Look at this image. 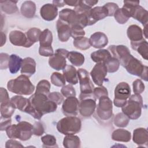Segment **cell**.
Wrapping results in <instances>:
<instances>
[{
  "label": "cell",
  "instance_id": "31",
  "mask_svg": "<svg viewBox=\"0 0 148 148\" xmlns=\"http://www.w3.org/2000/svg\"><path fill=\"white\" fill-rule=\"evenodd\" d=\"M131 46L133 50L139 53L144 59L147 60L148 43L145 39H143L141 41L136 43H131Z\"/></svg>",
  "mask_w": 148,
  "mask_h": 148
},
{
  "label": "cell",
  "instance_id": "3",
  "mask_svg": "<svg viewBox=\"0 0 148 148\" xmlns=\"http://www.w3.org/2000/svg\"><path fill=\"white\" fill-rule=\"evenodd\" d=\"M33 125L31 123L22 121L17 124H12L7 128L6 132L10 139H19L25 141L29 139L33 134Z\"/></svg>",
  "mask_w": 148,
  "mask_h": 148
},
{
  "label": "cell",
  "instance_id": "29",
  "mask_svg": "<svg viewBox=\"0 0 148 148\" xmlns=\"http://www.w3.org/2000/svg\"><path fill=\"white\" fill-rule=\"evenodd\" d=\"M112 139L114 141L128 142L131 139V134L127 130L117 129L112 132Z\"/></svg>",
  "mask_w": 148,
  "mask_h": 148
},
{
  "label": "cell",
  "instance_id": "48",
  "mask_svg": "<svg viewBox=\"0 0 148 148\" xmlns=\"http://www.w3.org/2000/svg\"><path fill=\"white\" fill-rule=\"evenodd\" d=\"M32 132L34 135L38 136L42 135L45 132V127L43 123L40 121L35 122L33 125Z\"/></svg>",
  "mask_w": 148,
  "mask_h": 148
},
{
  "label": "cell",
  "instance_id": "37",
  "mask_svg": "<svg viewBox=\"0 0 148 148\" xmlns=\"http://www.w3.org/2000/svg\"><path fill=\"white\" fill-rule=\"evenodd\" d=\"M41 32L42 31L40 29L35 27L31 28L25 32L28 42L31 46H32L35 43L39 41V36Z\"/></svg>",
  "mask_w": 148,
  "mask_h": 148
},
{
  "label": "cell",
  "instance_id": "51",
  "mask_svg": "<svg viewBox=\"0 0 148 148\" xmlns=\"http://www.w3.org/2000/svg\"><path fill=\"white\" fill-rule=\"evenodd\" d=\"M10 56L7 53H1L0 54V68L6 69L8 68Z\"/></svg>",
  "mask_w": 148,
  "mask_h": 148
},
{
  "label": "cell",
  "instance_id": "39",
  "mask_svg": "<svg viewBox=\"0 0 148 148\" xmlns=\"http://www.w3.org/2000/svg\"><path fill=\"white\" fill-rule=\"evenodd\" d=\"M130 122V119L123 113H119L114 117V124L118 127H126Z\"/></svg>",
  "mask_w": 148,
  "mask_h": 148
},
{
  "label": "cell",
  "instance_id": "27",
  "mask_svg": "<svg viewBox=\"0 0 148 148\" xmlns=\"http://www.w3.org/2000/svg\"><path fill=\"white\" fill-rule=\"evenodd\" d=\"M21 14L26 18H31L34 17L36 12V5L31 1L24 2L20 8Z\"/></svg>",
  "mask_w": 148,
  "mask_h": 148
},
{
  "label": "cell",
  "instance_id": "43",
  "mask_svg": "<svg viewBox=\"0 0 148 148\" xmlns=\"http://www.w3.org/2000/svg\"><path fill=\"white\" fill-rule=\"evenodd\" d=\"M50 83L47 80L39 81L36 86V93H40L47 95L50 92Z\"/></svg>",
  "mask_w": 148,
  "mask_h": 148
},
{
  "label": "cell",
  "instance_id": "32",
  "mask_svg": "<svg viewBox=\"0 0 148 148\" xmlns=\"http://www.w3.org/2000/svg\"><path fill=\"white\" fill-rule=\"evenodd\" d=\"M23 59L18 56L12 54L10 56L9 62V69L11 73H16L21 67Z\"/></svg>",
  "mask_w": 148,
  "mask_h": 148
},
{
  "label": "cell",
  "instance_id": "36",
  "mask_svg": "<svg viewBox=\"0 0 148 148\" xmlns=\"http://www.w3.org/2000/svg\"><path fill=\"white\" fill-rule=\"evenodd\" d=\"M69 61L76 66H82L84 62V57L83 54L79 52L72 51L69 52L68 55Z\"/></svg>",
  "mask_w": 148,
  "mask_h": 148
},
{
  "label": "cell",
  "instance_id": "57",
  "mask_svg": "<svg viewBox=\"0 0 148 148\" xmlns=\"http://www.w3.org/2000/svg\"><path fill=\"white\" fill-rule=\"evenodd\" d=\"M53 4L57 8H61L65 5L64 1H53Z\"/></svg>",
  "mask_w": 148,
  "mask_h": 148
},
{
  "label": "cell",
  "instance_id": "24",
  "mask_svg": "<svg viewBox=\"0 0 148 148\" xmlns=\"http://www.w3.org/2000/svg\"><path fill=\"white\" fill-rule=\"evenodd\" d=\"M36 72V62L32 58L26 57L23 60L21 73L31 77Z\"/></svg>",
  "mask_w": 148,
  "mask_h": 148
},
{
  "label": "cell",
  "instance_id": "28",
  "mask_svg": "<svg viewBox=\"0 0 148 148\" xmlns=\"http://www.w3.org/2000/svg\"><path fill=\"white\" fill-rule=\"evenodd\" d=\"M132 17L139 21L144 26L147 25L148 12L145 9L139 5L135 7L132 15Z\"/></svg>",
  "mask_w": 148,
  "mask_h": 148
},
{
  "label": "cell",
  "instance_id": "42",
  "mask_svg": "<svg viewBox=\"0 0 148 148\" xmlns=\"http://www.w3.org/2000/svg\"><path fill=\"white\" fill-rule=\"evenodd\" d=\"M51 83L57 87H62L65 84V79L59 72H53L50 77Z\"/></svg>",
  "mask_w": 148,
  "mask_h": 148
},
{
  "label": "cell",
  "instance_id": "23",
  "mask_svg": "<svg viewBox=\"0 0 148 148\" xmlns=\"http://www.w3.org/2000/svg\"><path fill=\"white\" fill-rule=\"evenodd\" d=\"M91 46L96 49L105 47L108 43V39L103 32H96L92 34L89 39Z\"/></svg>",
  "mask_w": 148,
  "mask_h": 148
},
{
  "label": "cell",
  "instance_id": "20",
  "mask_svg": "<svg viewBox=\"0 0 148 148\" xmlns=\"http://www.w3.org/2000/svg\"><path fill=\"white\" fill-rule=\"evenodd\" d=\"M56 27L58 39L62 42H67L71 36V26L58 19L57 21Z\"/></svg>",
  "mask_w": 148,
  "mask_h": 148
},
{
  "label": "cell",
  "instance_id": "12",
  "mask_svg": "<svg viewBox=\"0 0 148 148\" xmlns=\"http://www.w3.org/2000/svg\"><path fill=\"white\" fill-rule=\"evenodd\" d=\"M112 56L116 58L120 64L124 67L132 55L130 53L129 49L124 45H110L108 49Z\"/></svg>",
  "mask_w": 148,
  "mask_h": 148
},
{
  "label": "cell",
  "instance_id": "22",
  "mask_svg": "<svg viewBox=\"0 0 148 148\" xmlns=\"http://www.w3.org/2000/svg\"><path fill=\"white\" fill-rule=\"evenodd\" d=\"M132 140L139 146H147L148 132L146 128H138L134 130Z\"/></svg>",
  "mask_w": 148,
  "mask_h": 148
},
{
  "label": "cell",
  "instance_id": "47",
  "mask_svg": "<svg viewBox=\"0 0 148 148\" xmlns=\"http://www.w3.org/2000/svg\"><path fill=\"white\" fill-rule=\"evenodd\" d=\"M47 97L50 100L56 103L57 105L61 104L62 102H64L63 95L59 92L54 91L50 92L47 94Z\"/></svg>",
  "mask_w": 148,
  "mask_h": 148
},
{
  "label": "cell",
  "instance_id": "45",
  "mask_svg": "<svg viewBox=\"0 0 148 148\" xmlns=\"http://www.w3.org/2000/svg\"><path fill=\"white\" fill-rule=\"evenodd\" d=\"M71 36L73 39L80 38L84 36L86 33L83 28L79 25L76 24L71 27Z\"/></svg>",
  "mask_w": 148,
  "mask_h": 148
},
{
  "label": "cell",
  "instance_id": "50",
  "mask_svg": "<svg viewBox=\"0 0 148 148\" xmlns=\"http://www.w3.org/2000/svg\"><path fill=\"white\" fill-rule=\"evenodd\" d=\"M133 91L135 94H140L145 90V85L140 79H136L132 83Z\"/></svg>",
  "mask_w": 148,
  "mask_h": 148
},
{
  "label": "cell",
  "instance_id": "53",
  "mask_svg": "<svg viewBox=\"0 0 148 148\" xmlns=\"http://www.w3.org/2000/svg\"><path fill=\"white\" fill-rule=\"evenodd\" d=\"M24 146L21 145V143L17 141L16 140H14L13 139H11L6 141L5 144V147L6 148H10V147H23Z\"/></svg>",
  "mask_w": 148,
  "mask_h": 148
},
{
  "label": "cell",
  "instance_id": "59",
  "mask_svg": "<svg viewBox=\"0 0 148 148\" xmlns=\"http://www.w3.org/2000/svg\"><path fill=\"white\" fill-rule=\"evenodd\" d=\"M6 42V35L3 32H1V47H2Z\"/></svg>",
  "mask_w": 148,
  "mask_h": 148
},
{
  "label": "cell",
  "instance_id": "46",
  "mask_svg": "<svg viewBox=\"0 0 148 148\" xmlns=\"http://www.w3.org/2000/svg\"><path fill=\"white\" fill-rule=\"evenodd\" d=\"M61 92L62 95L66 98H68L70 97H76V91L74 87L71 84L64 85V86H62L61 90Z\"/></svg>",
  "mask_w": 148,
  "mask_h": 148
},
{
  "label": "cell",
  "instance_id": "56",
  "mask_svg": "<svg viewBox=\"0 0 148 148\" xmlns=\"http://www.w3.org/2000/svg\"><path fill=\"white\" fill-rule=\"evenodd\" d=\"M64 2L67 5L71 6H75L76 7L79 5L80 3V1H69V0H65Z\"/></svg>",
  "mask_w": 148,
  "mask_h": 148
},
{
  "label": "cell",
  "instance_id": "30",
  "mask_svg": "<svg viewBox=\"0 0 148 148\" xmlns=\"http://www.w3.org/2000/svg\"><path fill=\"white\" fill-rule=\"evenodd\" d=\"M112 56L109 51L106 49H99L91 54V58L96 63L104 62Z\"/></svg>",
  "mask_w": 148,
  "mask_h": 148
},
{
  "label": "cell",
  "instance_id": "26",
  "mask_svg": "<svg viewBox=\"0 0 148 148\" xmlns=\"http://www.w3.org/2000/svg\"><path fill=\"white\" fill-rule=\"evenodd\" d=\"M65 80L71 84L75 85L78 83L77 71L72 65H68L62 70Z\"/></svg>",
  "mask_w": 148,
  "mask_h": 148
},
{
  "label": "cell",
  "instance_id": "11",
  "mask_svg": "<svg viewBox=\"0 0 148 148\" xmlns=\"http://www.w3.org/2000/svg\"><path fill=\"white\" fill-rule=\"evenodd\" d=\"M10 101L14 103L16 108L20 111L29 114L35 119H40L38 113L31 105L29 99L21 95H15L11 98Z\"/></svg>",
  "mask_w": 148,
  "mask_h": 148
},
{
  "label": "cell",
  "instance_id": "18",
  "mask_svg": "<svg viewBox=\"0 0 148 148\" xmlns=\"http://www.w3.org/2000/svg\"><path fill=\"white\" fill-rule=\"evenodd\" d=\"M9 38L10 43L13 45L25 47H30L31 46L26 34L20 31H12L9 35Z\"/></svg>",
  "mask_w": 148,
  "mask_h": 148
},
{
  "label": "cell",
  "instance_id": "33",
  "mask_svg": "<svg viewBox=\"0 0 148 148\" xmlns=\"http://www.w3.org/2000/svg\"><path fill=\"white\" fill-rule=\"evenodd\" d=\"M17 1L7 0V1H1L0 7L1 9L4 13L8 14H12L15 13L18 10V8L16 5Z\"/></svg>",
  "mask_w": 148,
  "mask_h": 148
},
{
  "label": "cell",
  "instance_id": "6",
  "mask_svg": "<svg viewBox=\"0 0 148 148\" xmlns=\"http://www.w3.org/2000/svg\"><path fill=\"white\" fill-rule=\"evenodd\" d=\"M77 76L80 88V99L82 100L86 98H94L95 99L93 94V90L95 87L90 80L88 72L85 69L79 68L77 70Z\"/></svg>",
  "mask_w": 148,
  "mask_h": 148
},
{
  "label": "cell",
  "instance_id": "34",
  "mask_svg": "<svg viewBox=\"0 0 148 148\" xmlns=\"http://www.w3.org/2000/svg\"><path fill=\"white\" fill-rule=\"evenodd\" d=\"M16 109L14 103L10 100L1 103V114L3 118H10Z\"/></svg>",
  "mask_w": 148,
  "mask_h": 148
},
{
  "label": "cell",
  "instance_id": "10",
  "mask_svg": "<svg viewBox=\"0 0 148 148\" xmlns=\"http://www.w3.org/2000/svg\"><path fill=\"white\" fill-rule=\"evenodd\" d=\"M112 101L108 96H103L99 99L96 113L97 116L102 120H108L113 116Z\"/></svg>",
  "mask_w": 148,
  "mask_h": 148
},
{
  "label": "cell",
  "instance_id": "16",
  "mask_svg": "<svg viewBox=\"0 0 148 148\" xmlns=\"http://www.w3.org/2000/svg\"><path fill=\"white\" fill-rule=\"evenodd\" d=\"M79 108V102L76 97L66 98L62 106V113L66 116H75L77 114Z\"/></svg>",
  "mask_w": 148,
  "mask_h": 148
},
{
  "label": "cell",
  "instance_id": "52",
  "mask_svg": "<svg viewBox=\"0 0 148 148\" xmlns=\"http://www.w3.org/2000/svg\"><path fill=\"white\" fill-rule=\"evenodd\" d=\"M103 6L107 10L108 16H113L115 12L119 9L118 5L114 2H108Z\"/></svg>",
  "mask_w": 148,
  "mask_h": 148
},
{
  "label": "cell",
  "instance_id": "54",
  "mask_svg": "<svg viewBox=\"0 0 148 148\" xmlns=\"http://www.w3.org/2000/svg\"><path fill=\"white\" fill-rule=\"evenodd\" d=\"M11 118H3L1 117V131H4L11 125Z\"/></svg>",
  "mask_w": 148,
  "mask_h": 148
},
{
  "label": "cell",
  "instance_id": "19",
  "mask_svg": "<svg viewBox=\"0 0 148 148\" xmlns=\"http://www.w3.org/2000/svg\"><path fill=\"white\" fill-rule=\"evenodd\" d=\"M107 16H108V13L104 6L91 8L88 14V25L94 24L96 22L105 18Z\"/></svg>",
  "mask_w": 148,
  "mask_h": 148
},
{
  "label": "cell",
  "instance_id": "8",
  "mask_svg": "<svg viewBox=\"0 0 148 148\" xmlns=\"http://www.w3.org/2000/svg\"><path fill=\"white\" fill-rule=\"evenodd\" d=\"M124 68L129 73L139 76L146 82L147 81V66L143 65L140 61L134 57L132 56Z\"/></svg>",
  "mask_w": 148,
  "mask_h": 148
},
{
  "label": "cell",
  "instance_id": "38",
  "mask_svg": "<svg viewBox=\"0 0 148 148\" xmlns=\"http://www.w3.org/2000/svg\"><path fill=\"white\" fill-rule=\"evenodd\" d=\"M103 63L106 66L108 72L109 73H114L117 71L120 65L119 61L113 56Z\"/></svg>",
  "mask_w": 148,
  "mask_h": 148
},
{
  "label": "cell",
  "instance_id": "41",
  "mask_svg": "<svg viewBox=\"0 0 148 148\" xmlns=\"http://www.w3.org/2000/svg\"><path fill=\"white\" fill-rule=\"evenodd\" d=\"M113 16L116 21L120 24H125L130 18L128 13L123 8H119L115 12Z\"/></svg>",
  "mask_w": 148,
  "mask_h": 148
},
{
  "label": "cell",
  "instance_id": "58",
  "mask_svg": "<svg viewBox=\"0 0 148 148\" xmlns=\"http://www.w3.org/2000/svg\"><path fill=\"white\" fill-rule=\"evenodd\" d=\"M84 3L88 6L90 8H92L93 6L96 5L98 1H92V0H88V1H84Z\"/></svg>",
  "mask_w": 148,
  "mask_h": 148
},
{
  "label": "cell",
  "instance_id": "15",
  "mask_svg": "<svg viewBox=\"0 0 148 148\" xmlns=\"http://www.w3.org/2000/svg\"><path fill=\"white\" fill-rule=\"evenodd\" d=\"M107 68L104 63H97L90 72V75L94 83L99 86H102V83L107 75Z\"/></svg>",
  "mask_w": 148,
  "mask_h": 148
},
{
  "label": "cell",
  "instance_id": "7",
  "mask_svg": "<svg viewBox=\"0 0 148 148\" xmlns=\"http://www.w3.org/2000/svg\"><path fill=\"white\" fill-rule=\"evenodd\" d=\"M39 53L43 57H51L54 54V51L51 47L53 42V34L49 29H45L42 31L39 36Z\"/></svg>",
  "mask_w": 148,
  "mask_h": 148
},
{
  "label": "cell",
  "instance_id": "35",
  "mask_svg": "<svg viewBox=\"0 0 148 148\" xmlns=\"http://www.w3.org/2000/svg\"><path fill=\"white\" fill-rule=\"evenodd\" d=\"M81 142L79 136L74 135H67L63 140V146L66 148H79Z\"/></svg>",
  "mask_w": 148,
  "mask_h": 148
},
{
  "label": "cell",
  "instance_id": "49",
  "mask_svg": "<svg viewBox=\"0 0 148 148\" xmlns=\"http://www.w3.org/2000/svg\"><path fill=\"white\" fill-rule=\"evenodd\" d=\"M93 94L95 99H99L103 96H108V92L107 89L103 86L98 87H95L93 90Z\"/></svg>",
  "mask_w": 148,
  "mask_h": 148
},
{
  "label": "cell",
  "instance_id": "2",
  "mask_svg": "<svg viewBox=\"0 0 148 148\" xmlns=\"http://www.w3.org/2000/svg\"><path fill=\"white\" fill-rule=\"evenodd\" d=\"M28 77L25 75H21L14 79L10 80L7 84L8 90L18 95L32 94L35 90V86Z\"/></svg>",
  "mask_w": 148,
  "mask_h": 148
},
{
  "label": "cell",
  "instance_id": "17",
  "mask_svg": "<svg viewBox=\"0 0 148 148\" xmlns=\"http://www.w3.org/2000/svg\"><path fill=\"white\" fill-rule=\"evenodd\" d=\"M59 19L68 24L71 27L76 24L79 25V18L78 14L74 10L71 9L65 8L61 10L59 12Z\"/></svg>",
  "mask_w": 148,
  "mask_h": 148
},
{
  "label": "cell",
  "instance_id": "4",
  "mask_svg": "<svg viewBox=\"0 0 148 148\" xmlns=\"http://www.w3.org/2000/svg\"><path fill=\"white\" fill-rule=\"evenodd\" d=\"M143 106L142 96L139 94H134L129 97L126 103L121 107V110L130 119L136 120L141 115Z\"/></svg>",
  "mask_w": 148,
  "mask_h": 148
},
{
  "label": "cell",
  "instance_id": "25",
  "mask_svg": "<svg viewBox=\"0 0 148 148\" xmlns=\"http://www.w3.org/2000/svg\"><path fill=\"white\" fill-rule=\"evenodd\" d=\"M127 34L131 43H136L143 40V31L140 27L133 24L128 27L127 30Z\"/></svg>",
  "mask_w": 148,
  "mask_h": 148
},
{
  "label": "cell",
  "instance_id": "9",
  "mask_svg": "<svg viewBox=\"0 0 148 148\" xmlns=\"http://www.w3.org/2000/svg\"><path fill=\"white\" fill-rule=\"evenodd\" d=\"M131 95V88L126 82H120L115 87L114 105L117 108L123 107L127 102V99Z\"/></svg>",
  "mask_w": 148,
  "mask_h": 148
},
{
  "label": "cell",
  "instance_id": "55",
  "mask_svg": "<svg viewBox=\"0 0 148 148\" xmlns=\"http://www.w3.org/2000/svg\"><path fill=\"white\" fill-rule=\"evenodd\" d=\"M0 92H0V94H1V95H0L1 103L6 102H8L10 100L9 97L8 92L5 88H4L3 87H1Z\"/></svg>",
  "mask_w": 148,
  "mask_h": 148
},
{
  "label": "cell",
  "instance_id": "44",
  "mask_svg": "<svg viewBox=\"0 0 148 148\" xmlns=\"http://www.w3.org/2000/svg\"><path fill=\"white\" fill-rule=\"evenodd\" d=\"M43 147H57L56 138L51 135L46 134L41 138Z\"/></svg>",
  "mask_w": 148,
  "mask_h": 148
},
{
  "label": "cell",
  "instance_id": "21",
  "mask_svg": "<svg viewBox=\"0 0 148 148\" xmlns=\"http://www.w3.org/2000/svg\"><path fill=\"white\" fill-rule=\"evenodd\" d=\"M40 14L43 20L48 21H52L57 16L58 9L53 4L46 3L41 7Z\"/></svg>",
  "mask_w": 148,
  "mask_h": 148
},
{
  "label": "cell",
  "instance_id": "14",
  "mask_svg": "<svg viewBox=\"0 0 148 148\" xmlns=\"http://www.w3.org/2000/svg\"><path fill=\"white\" fill-rule=\"evenodd\" d=\"M95 101L96 99L94 98H86L80 100L79 111L83 117L88 118L92 115L96 108Z\"/></svg>",
  "mask_w": 148,
  "mask_h": 148
},
{
  "label": "cell",
  "instance_id": "5",
  "mask_svg": "<svg viewBox=\"0 0 148 148\" xmlns=\"http://www.w3.org/2000/svg\"><path fill=\"white\" fill-rule=\"evenodd\" d=\"M58 131L64 135H73L81 130L82 122L76 116H66L59 120L56 125Z\"/></svg>",
  "mask_w": 148,
  "mask_h": 148
},
{
  "label": "cell",
  "instance_id": "13",
  "mask_svg": "<svg viewBox=\"0 0 148 148\" xmlns=\"http://www.w3.org/2000/svg\"><path fill=\"white\" fill-rule=\"evenodd\" d=\"M68 53L69 51L66 49H57L55 53L49 59L50 66L57 71L63 70L66 66V58L68 57Z\"/></svg>",
  "mask_w": 148,
  "mask_h": 148
},
{
  "label": "cell",
  "instance_id": "40",
  "mask_svg": "<svg viewBox=\"0 0 148 148\" xmlns=\"http://www.w3.org/2000/svg\"><path fill=\"white\" fill-rule=\"evenodd\" d=\"M73 45L76 49L82 50H87L91 47L89 39L84 36L73 39Z\"/></svg>",
  "mask_w": 148,
  "mask_h": 148
},
{
  "label": "cell",
  "instance_id": "1",
  "mask_svg": "<svg viewBox=\"0 0 148 148\" xmlns=\"http://www.w3.org/2000/svg\"><path fill=\"white\" fill-rule=\"evenodd\" d=\"M31 105L42 117L43 115L54 112L57 110V105L50 100L47 95L35 93L29 98Z\"/></svg>",
  "mask_w": 148,
  "mask_h": 148
},
{
  "label": "cell",
  "instance_id": "60",
  "mask_svg": "<svg viewBox=\"0 0 148 148\" xmlns=\"http://www.w3.org/2000/svg\"><path fill=\"white\" fill-rule=\"evenodd\" d=\"M147 25L145 26V28H144V29H143V34L145 35V36L146 38H147Z\"/></svg>",
  "mask_w": 148,
  "mask_h": 148
}]
</instances>
